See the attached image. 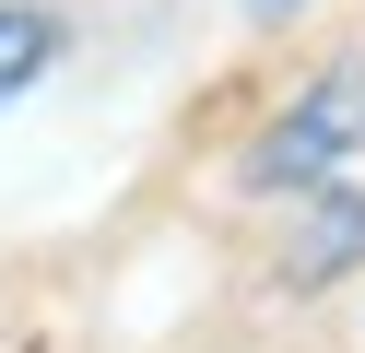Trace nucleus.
I'll return each instance as SVG.
<instances>
[{"instance_id":"obj_1","label":"nucleus","mask_w":365,"mask_h":353,"mask_svg":"<svg viewBox=\"0 0 365 353\" xmlns=\"http://www.w3.org/2000/svg\"><path fill=\"white\" fill-rule=\"evenodd\" d=\"M354 141H365V71H330V83H307L283 106V130L247 153V177H259V188H318Z\"/></svg>"},{"instance_id":"obj_2","label":"nucleus","mask_w":365,"mask_h":353,"mask_svg":"<svg viewBox=\"0 0 365 353\" xmlns=\"http://www.w3.org/2000/svg\"><path fill=\"white\" fill-rule=\"evenodd\" d=\"M48 59H59V12H36V0H0V94H24Z\"/></svg>"}]
</instances>
